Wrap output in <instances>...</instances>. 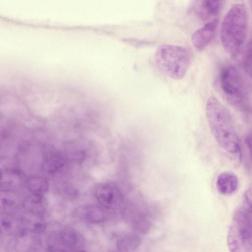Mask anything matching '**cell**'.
<instances>
[{
	"label": "cell",
	"instance_id": "cell-10",
	"mask_svg": "<svg viewBox=\"0 0 252 252\" xmlns=\"http://www.w3.org/2000/svg\"><path fill=\"white\" fill-rule=\"evenodd\" d=\"M238 186L237 176L230 172H224L220 174L216 180V188L219 192L224 195L234 193Z\"/></svg>",
	"mask_w": 252,
	"mask_h": 252
},
{
	"label": "cell",
	"instance_id": "cell-8",
	"mask_svg": "<svg viewBox=\"0 0 252 252\" xmlns=\"http://www.w3.org/2000/svg\"><path fill=\"white\" fill-rule=\"evenodd\" d=\"M104 208L95 205L80 206L75 210V214L79 219L87 222L99 223L103 221L106 217Z\"/></svg>",
	"mask_w": 252,
	"mask_h": 252
},
{
	"label": "cell",
	"instance_id": "cell-4",
	"mask_svg": "<svg viewBox=\"0 0 252 252\" xmlns=\"http://www.w3.org/2000/svg\"><path fill=\"white\" fill-rule=\"evenodd\" d=\"M217 86L222 96L235 108L244 110L247 94L244 79L239 71L233 65H227L220 71Z\"/></svg>",
	"mask_w": 252,
	"mask_h": 252
},
{
	"label": "cell",
	"instance_id": "cell-16",
	"mask_svg": "<svg viewBox=\"0 0 252 252\" xmlns=\"http://www.w3.org/2000/svg\"><path fill=\"white\" fill-rule=\"evenodd\" d=\"M29 190L32 193L41 194L46 193L49 189L48 181L44 178L34 177L30 178L27 183Z\"/></svg>",
	"mask_w": 252,
	"mask_h": 252
},
{
	"label": "cell",
	"instance_id": "cell-9",
	"mask_svg": "<svg viewBox=\"0 0 252 252\" xmlns=\"http://www.w3.org/2000/svg\"><path fill=\"white\" fill-rule=\"evenodd\" d=\"M225 0H195V9L198 16L207 20L220 12Z\"/></svg>",
	"mask_w": 252,
	"mask_h": 252
},
{
	"label": "cell",
	"instance_id": "cell-17",
	"mask_svg": "<svg viewBox=\"0 0 252 252\" xmlns=\"http://www.w3.org/2000/svg\"><path fill=\"white\" fill-rule=\"evenodd\" d=\"M243 67L246 71L252 68V38L246 50L243 60Z\"/></svg>",
	"mask_w": 252,
	"mask_h": 252
},
{
	"label": "cell",
	"instance_id": "cell-22",
	"mask_svg": "<svg viewBox=\"0 0 252 252\" xmlns=\"http://www.w3.org/2000/svg\"><path fill=\"white\" fill-rule=\"evenodd\" d=\"M126 42L134 46H141L142 45H146L148 43L147 42L144 41L136 40L135 39H126Z\"/></svg>",
	"mask_w": 252,
	"mask_h": 252
},
{
	"label": "cell",
	"instance_id": "cell-19",
	"mask_svg": "<svg viewBox=\"0 0 252 252\" xmlns=\"http://www.w3.org/2000/svg\"><path fill=\"white\" fill-rule=\"evenodd\" d=\"M64 194L70 199H73L78 195V190L71 186H66L63 189Z\"/></svg>",
	"mask_w": 252,
	"mask_h": 252
},
{
	"label": "cell",
	"instance_id": "cell-6",
	"mask_svg": "<svg viewBox=\"0 0 252 252\" xmlns=\"http://www.w3.org/2000/svg\"><path fill=\"white\" fill-rule=\"evenodd\" d=\"M96 198L104 208L118 211L123 207L124 196L119 188L114 183L104 184L97 188Z\"/></svg>",
	"mask_w": 252,
	"mask_h": 252
},
{
	"label": "cell",
	"instance_id": "cell-20",
	"mask_svg": "<svg viewBox=\"0 0 252 252\" xmlns=\"http://www.w3.org/2000/svg\"><path fill=\"white\" fill-rule=\"evenodd\" d=\"M0 226L1 229L3 230L4 231H8L11 229L12 223L10 220L3 219L1 220Z\"/></svg>",
	"mask_w": 252,
	"mask_h": 252
},
{
	"label": "cell",
	"instance_id": "cell-15",
	"mask_svg": "<svg viewBox=\"0 0 252 252\" xmlns=\"http://www.w3.org/2000/svg\"><path fill=\"white\" fill-rule=\"evenodd\" d=\"M140 244V238L133 234L120 237L117 242V247L120 251L129 252L136 249Z\"/></svg>",
	"mask_w": 252,
	"mask_h": 252
},
{
	"label": "cell",
	"instance_id": "cell-23",
	"mask_svg": "<svg viewBox=\"0 0 252 252\" xmlns=\"http://www.w3.org/2000/svg\"><path fill=\"white\" fill-rule=\"evenodd\" d=\"M245 142L252 158V134H250L247 136Z\"/></svg>",
	"mask_w": 252,
	"mask_h": 252
},
{
	"label": "cell",
	"instance_id": "cell-7",
	"mask_svg": "<svg viewBox=\"0 0 252 252\" xmlns=\"http://www.w3.org/2000/svg\"><path fill=\"white\" fill-rule=\"evenodd\" d=\"M219 19L214 18L196 30L191 37V42L197 50L205 48L214 39L217 30Z\"/></svg>",
	"mask_w": 252,
	"mask_h": 252
},
{
	"label": "cell",
	"instance_id": "cell-12",
	"mask_svg": "<svg viewBox=\"0 0 252 252\" xmlns=\"http://www.w3.org/2000/svg\"><path fill=\"white\" fill-rule=\"evenodd\" d=\"M65 163V160L62 156L58 155H52L44 161L43 169L48 174H55L62 171Z\"/></svg>",
	"mask_w": 252,
	"mask_h": 252
},
{
	"label": "cell",
	"instance_id": "cell-13",
	"mask_svg": "<svg viewBox=\"0 0 252 252\" xmlns=\"http://www.w3.org/2000/svg\"><path fill=\"white\" fill-rule=\"evenodd\" d=\"M24 206L29 211L39 214L44 211L46 205L41 194L32 193L25 201Z\"/></svg>",
	"mask_w": 252,
	"mask_h": 252
},
{
	"label": "cell",
	"instance_id": "cell-18",
	"mask_svg": "<svg viewBox=\"0 0 252 252\" xmlns=\"http://www.w3.org/2000/svg\"><path fill=\"white\" fill-rule=\"evenodd\" d=\"M243 201L246 210L252 213V187L249 188L245 191Z\"/></svg>",
	"mask_w": 252,
	"mask_h": 252
},
{
	"label": "cell",
	"instance_id": "cell-3",
	"mask_svg": "<svg viewBox=\"0 0 252 252\" xmlns=\"http://www.w3.org/2000/svg\"><path fill=\"white\" fill-rule=\"evenodd\" d=\"M155 61L160 69L169 77L181 80L184 77L190 63V56L185 48L164 44L158 47Z\"/></svg>",
	"mask_w": 252,
	"mask_h": 252
},
{
	"label": "cell",
	"instance_id": "cell-1",
	"mask_svg": "<svg viewBox=\"0 0 252 252\" xmlns=\"http://www.w3.org/2000/svg\"><path fill=\"white\" fill-rule=\"evenodd\" d=\"M205 109L210 128L219 145L230 154L239 153V139L227 108L218 98L212 96L207 100Z\"/></svg>",
	"mask_w": 252,
	"mask_h": 252
},
{
	"label": "cell",
	"instance_id": "cell-14",
	"mask_svg": "<svg viewBox=\"0 0 252 252\" xmlns=\"http://www.w3.org/2000/svg\"><path fill=\"white\" fill-rule=\"evenodd\" d=\"M19 172L17 169H7L1 172V189L9 190L14 189L18 184Z\"/></svg>",
	"mask_w": 252,
	"mask_h": 252
},
{
	"label": "cell",
	"instance_id": "cell-2",
	"mask_svg": "<svg viewBox=\"0 0 252 252\" xmlns=\"http://www.w3.org/2000/svg\"><path fill=\"white\" fill-rule=\"evenodd\" d=\"M248 31V13L241 3L233 5L225 15L221 27L220 38L226 52L233 57L241 52Z\"/></svg>",
	"mask_w": 252,
	"mask_h": 252
},
{
	"label": "cell",
	"instance_id": "cell-11",
	"mask_svg": "<svg viewBox=\"0 0 252 252\" xmlns=\"http://www.w3.org/2000/svg\"><path fill=\"white\" fill-rule=\"evenodd\" d=\"M57 240L64 249H75L79 244V236L77 232L71 228H64L59 231Z\"/></svg>",
	"mask_w": 252,
	"mask_h": 252
},
{
	"label": "cell",
	"instance_id": "cell-24",
	"mask_svg": "<svg viewBox=\"0 0 252 252\" xmlns=\"http://www.w3.org/2000/svg\"><path fill=\"white\" fill-rule=\"evenodd\" d=\"M249 2H250V6L252 10V0H249Z\"/></svg>",
	"mask_w": 252,
	"mask_h": 252
},
{
	"label": "cell",
	"instance_id": "cell-21",
	"mask_svg": "<svg viewBox=\"0 0 252 252\" xmlns=\"http://www.w3.org/2000/svg\"><path fill=\"white\" fill-rule=\"evenodd\" d=\"M46 229V225L41 222L35 223L32 226V230L36 233L43 232Z\"/></svg>",
	"mask_w": 252,
	"mask_h": 252
},
{
	"label": "cell",
	"instance_id": "cell-5",
	"mask_svg": "<svg viewBox=\"0 0 252 252\" xmlns=\"http://www.w3.org/2000/svg\"><path fill=\"white\" fill-rule=\"evenodd\" d=\"M227 242L231 252L252 251V219L246 209L240 208L235 211Z\"/></svg>",
	"mask_w": 252,
	"mask_h": 252
}]
</instances>
